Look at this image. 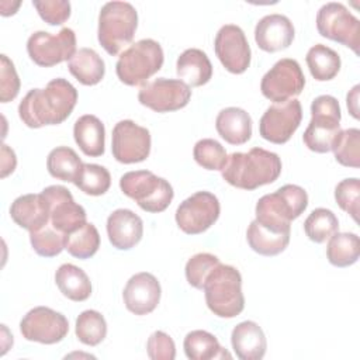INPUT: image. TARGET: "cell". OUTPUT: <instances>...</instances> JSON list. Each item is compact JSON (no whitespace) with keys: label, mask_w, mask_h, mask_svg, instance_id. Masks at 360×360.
I'll list each match as a JSON object with an SVG mask.
<instances>
[{"label":"cell","mask_w":360,"mask_h":360,"mask_svg":"<svg viewBox=\"0 0 360 360\" xmlns=\"http://www.w3.org/2000/svg\"><path fill=\"white\" fill-rule=\"evenodd\" d=\"M77 103V90L63 77L51 80L45 89H32L21 100L18 115L30 128L62 124Z\"/></svg>","instance_id":"cell-1"},{"label":"cell","mask_w":360,"mask_h":360,"mask_svg":"<svg viewBox=\"0 0 360 360\" xmlns=\"http://www.w3.org/2000/svg\"><path fill=\"white\" fill-rule=\"evenodd\" d=\"M281 173V159L277 153L263 148H252L249 152H233L228 156L221 170L222 179L242 190H255L270 184Z\"/></svg>","instance_id":"cell-2"},{"label":"cell","mask_w":360,"mask_h":360,"mask_svg":"<svg viewBox=\"0 0 360 360\" xmlns=\"http://www.w3.org/2000/svg\"><path fill=\"white\" fill-rule=\"evenodd\" d=\"M202 290L207 307L219 318H235L245 308L242 276L233 266L219 263L207 276Z\"/></svg>","instance_id":"cell-3"},{"label":"cell","mask_w":360,"mask_h":360,"mask_svg":"<svg viewBox=\"0 0 360 360\" xmlns=\"http://www.w3.org/2000/svg\"><path fill=\"white\" fill-rule=\"evenodd\" d=\"M136 27L138 13L131 3L108 1L98 14V42L107 53L117 55L134 39Z\"/></svg>","instance_id":"cell-4"},{"label":"cell","mask_w":360,"mask_h":360,"mask_svg":"<svg viewBox=\"0 0 360 360\" xmlns=\"http://www.w3.org/2000/svg\"><path fill=\"white\" fill-rule=\"evenodd\" d=\"M163 60V49L158 41L139 39L120 55L115 73L124 84L139 86L162 69Z\"/></svg>","instance_id":"cell-5"},{"label":"cell","mask_w":360,"mask_h":360,"mask_svg":"<svg viewBox=\"0 0 360 360\" xmlns=\"http://www.w3.org/2000/svg\"><path fill=\"white\" fill-rule=\"evenodd\" d=\"M340 118L339 101L329 94L318 96L311 104V121L302 135L305 146L316 153L332 150L340 132Z\"/></svg>","instance_id":"cell-6"},{"label":"cell","mask_w":360,"mask_h":360,"mask_svg":"<svg viewBox=\"0 0 360 360\" xmlns=\"http://www.w3.org/2000/svg\"><path fill=\"white\" fill-rule=\"evenodd\" d=\"M308 205L307 191L297 184H285L274 193L264 194L256 204V219L277 228H291Z\"/></svg>","instance_id":"cell-7"},{"label":"cell","mask_w":360,"mask_h":360,"mask_svg":"<svg viewBox=\"0 0 360 360\" xmlns=\"http://www.w3.org/2000/svg\"><path fill=\"white\" fill-rule=\"evenodd\" d=\"M120 188L143 211L152 214L165 211L174 197L170 183L149 170L127 172L120 179Z\"/></svg>","instance_id":"cell-8"},{"label":"cell","mask_w":360,"mask_h":360,"mask_svg":"<svg viewBox=\"0 0 360 360\" xmlns=\"http://www.w3.org/2000/svg\"><path fill=\"white\" fill-rule=\"evenodd\" d=\"M316 30L323 38L336 41L359 55L360 22L342 3L330 1L319 8Z\"/></svg>","instance_id":"cell-9"},{"label":"cell","mask_w":360,"mask_h":360,"mask_svg":"<svg viewBox=\"0 0 360 360\" xmlns=\"http://www.w3.org/2000/svg\"><path fill=\"white\" fill-rule=\"evenodd\" d=\"M27 52L34 63L51 68L70 59L76 53V34L72 28H62L56 35L37 31L27 41Z\"/></svg>","instance_id":"cell-10"},{"label":"cell","mask_w":360,"mask_h":360,"mask_svg":"<svg viewBox=\"0 0 360 360\" xmlns=\"http://www.w3.org/2000/svg\"><path fill=\"white\" fill-rule=\"evenodd\" d=\"M305 76L295 59L283 58L262 77V94L273 103H284L302 93Z\"/></svg>","instance_id":"cell-11"},{"label":"cell","mask_w":360,"mask_h":360,"mask_svg":"<svg viewBox=\"0 0 360 360\" xmlns=\"http://www.w3.org/2000/svg\"><path fill=\"white\" fill-rule=\"evenodd\" d=\"M221 205L210 191H197L176 210L177 226L187 235H198L211 228L219 218Z\"/></svg>","instance_id":"cell-12"},{"label":"cell","mask_w":360,"mask_h":360,"mask_svg":"<svg viewBox=\"0 0 360 360\" xmlns=\"http://www.w3.org/2000/svg\"><path fill=\"white\" fill-rule=\"evenodd\" d=\"M302 120V107L297 98L270 105L259 121V134L271 143H285L298 129Z\"/></svg>","instance_id":"cell-13"},{"label":"cell","mask_w":360,"mask_h":360,"mask_svg":"<svg viewBox=\"0 0 360 360\" xmlns=\"http://www.w3.org/2000/svg\"><path fill=\"white\" fill-rule=\"evenodd\" d=\"M111 152L124 165L143 162L150 153V134L131 120L118 121L112 128Z\"/></svg>","instance_id":"cell-14"},{"label":"cell","mask_w":360,"mask_h":360,"mask_svg":"<svg viewBox=\"0 0 360 360\" xmlns=\"http://www.w3.org/2000/svg\"><path fill=\"white\" fill-rule=\"evenodd\" d=\"M20 332L25 340L53 345L68 335L69 322L60 312L48 307H35L21 319Z\"/></svg>","instance_id":"cell-15"},{"label":"cell","mask_w":360,"mask_h":360,"mask_svg":"<svg viewBox=\"0 0 360 360\" xmlns=\"http://www.w3.org/2000/svg\"><path fill=\"white\" fill-rule=\"evenodd\" d=\"M191 89L179 79L159 77L143 84L138 91V100L142 105L156 112L177 111L188 104Z\"/></svg>","instance_id":"cell-16"},{"label":"cell","mask_w":360,"mask_h":360,"mask_svg":"<svg viewBox=\"0 0 360 360\" xmlns=\"http://www.w3.org/2000/svg\"><path fill=\"white\" fill-rule=\"evenodd\" d=\"M215 55L222 66L233 73H243L250 65V46L243 30L235 24H225L219 28L214 41Z\"/></svg>","instance_id":"cell-17"},{"label":"cell","mask_w":360,"mask_h":360,"mask_svg":"<svg viewBox=\"0 0 360 360\" xmlns=\"http://www.w3.org/2000/svg\"><path fill=\"white\" fill-rule=\"evenodd\" d=\"M42 195L49 205V222L63 235L76 231L86 221V211L76 204L72 193L63 186H48L42 190Z\"/></svg>","instance_id":"cell-18"},{"label":"cell","mask_w":360,"mask_h":360,"mask_svg":"<svg viewBox=\"0 0 360 360\" xmlns=\"http://www.w3.org/2000/svg\"><path fill=\"white\" fill-rule=\"evenodd\" d=\"M162 288L158 278L146 271L134 274L125 284L122 298L127 309L135 315H148L160 301Z\"/></svg>","instance_id":"cell-19"},{"label":"cell","mask_w":360,"mask_h":360,"mask_svg":"<svg viewBox=\"0 0 360 360\" xmlns=\"http://www.w3.org/2000/svg\"><path fill=\"white\" fill-rule=\"evenodd\" d=\"M294 35L292 22L283 14L264 15L255 27V41L264 52H277L288 48Z\"/></svg>","instance_id":"cell-20"},{"label":"cell","mask_w":360,"mask_h":360,"mask_svg":"<svg viewBox=\"0 0 360 360\" xmlns=\"http://www.w3.org/2000/svg\"><path fill=\"white\" fill-rule=\"evenodd\" d=\"M110 243L118 250H129L138 245L143 235V222L139 215L127 208L112 211L107 218Z\"/></svg>","instance_id":"cell-21"},{"label":"cell","mask_w":360,"mask_h":360,"mask_svg":"<svg viewBox=\"0 0 360 360\" xmlns=\"http://www.w3.org/2000/svg\"><path fill=\"white\" fill-rule=\"evenodd\" d=\"M11 219L28 232L41 229L49 222V205L42 193L17 197L10 207Z\"/></svg>","instance_id":"cell-22"},{"label":"cell","mask_w":360,"mask_h":360,"mask_svg":"<svg viewBox=\"0 0 360 360\" xmlns=\"http://www.w3.org/2000/svg\"><path fill=\"white\" fill-rule=\"evenodd\" d=\"M291 228H277L253 219L246 231V239L252 250L263 256H276L290 243Z\"/></svg>","instance_id":"cell-23"},{"label":"cell","mask_w":360,"mask_h":360,"mask_svg":"<svg viewBox=\"0 0 360 360\" xmlns=\"http://www.w3.org/2000/svg\"><path fill=\"white\" fill-rule=\"evenodd\" d=\"M231 343L236 357L240 360H260L267 349L263 329L253 321L238 323L232 329Z\"/></svg>","instance_id":"cell-24"},{"label":"cell","mask_w":360,"mask_h":360,"mask_svg":"<svg viewBox=\"0 0 360 360\" xmlns=\"http://www.w3.org/2000/svg\"><path fill=\"white\" fill-rule=\"evenodd\" d=\"M215 128L225 142L243 145L252 136V118L243 108L226 107L218 112Z\"/></svg>","instance_id":"cell-25"},{"label":"cell","mask_w":360,"mask_h":360,"mask_svg":"<svg viewBox=\"0 0 360 360\" xmlns=\"http://www.w3.org/2000/svg\"><path fill=\"white\" fill-rule=\"evenodd\" d=\"M179 80L190 89L207 84L212 77V65L207 53L197 48L186 49L180 53L176 63Z\"/></svg>","instance_id":"cell-26"},{"label":"cell","mask_w":360,"mask_h":360,"mask_svg":"<svg viewBox=\"0 0 360 360\" xmlns=\"http://www.w3.org/2000/svg\"><path fill=\"white\" fill-rule=\"evenodd\" d=\"M73 138L86 156L97 158L104 153V124L93 114H84L73 125Z\"/></svg>","instance_id":"cell-27"},{"label":"cell","mask_w":360,"mask_h":360,"mask_svg":"<svg viewBox=\"0 0 360 360\" xmlns=\"http://www.w3.org/2000/svg\"><path fill=\"white\" fill-rule=\"evenodd\" d=\"M70 75L84 86H94L101 82L105 73V65L101 56L91 48H80L69 59Z\"/></svg>","instance_id":"cell-28"},{"label":"cell","mask_w":360,"mask_h":360,"mask_svg":"<svg viewBox=\"0 0 360 360\" xmlns=\"http://www.w3.org/2000/svg\"><path fill=\"white\" fill-rule=\"evenodd\" d=\"M55 283L59 291L69 300L80 302L91 295V283L89 276L80 267L65 263L55 273Z\"/></svg>","instance_id":"cell-29"},{"label":"cell","mask_w":360,"mask_h":360,"mask_svg":"<svg viewBox=\"0 0 360 360\" xmlns=\"http://www.w3.org/2000/svg\"><path fill=\"white\" fill-rule=\"evenodd\" d=\"M184 353L190 360H212L231 359L232 356L219 345L218 339L207 330H191L183 342Z\"/></svg>","instance_id":"cell-30"},{"label":"cell","mask_w":360,"mask_h":360,"mask_svg":"<svg viewBox=\"0 0 360 360\" xmlns=\"http://www.w3.org/2000/svg\"><path fill=\"white\" fill-rule=\"evenodd\" d=\"M305 60L312 77L318 82L332 80L339 73L342 65L339 53L323 44L309 48Z\"/></svg>","instance_id":"cell-31"},{"label":"cell","mask_w":360,"mask_h":360,"mask_svg":"<svg viewBox=\"0 0 360 360\" xmlns=\"http://www.w3.org/2000/svg\"><path fill=\"white\" fill-rule=\"evenodd\" d=\"M360 255V239L353 232H336L329 238L326 256L330 264L347 267L357 262Z\"/></svg>","instance_id":"cell-32"},{"label":"cell","mask_w":360,"mask_h":360,"mask_svg":"<svg viewBox=\"0 0 360 360\" xmlns=\"http://www.w3.org/2000/svg\"><path fill=\"white\" fill-rule=\"evenodd\" d=\"M82 167L83 162L69 146H58L52 149L46 158V169L49 174L62 181L75 183Z\"/></svg>","instance_id":"cell-33"},{"label":"cell","mask_w":360,"mask_h":360,"mask_svg":"<svg viewBox=\"0 0 360 360\" xmlns=\"http://www.w3.org/2000/svg\"><path fill=\"white\" fill-rule=\"evenodd\" d=\"M100 248V233L97 228L86 222L73 232L65 235V249L77 259H89L96 255Z\"/></svg>","instance_id":"cell-34"},{"label":"cell","mask_w":360,"mask_h":360,"mask_svg":"<svg viewBox=\"0 0 360 360\" xmlns=\"http://www.w3.org/2000/svg\"><path fill=\"white\" fill-rule=\"evenodd\" d=\"M338 229V217L328 208H315L304 221L305 235L315 243L326 242Z\"/></svg>","instance_id":"cell-35"},{"label":"cell","mask_w":360,"mask_h":360,"mask_svg":"<svg viewBox=\"0 0 360 360\" xmlns=\"http://www.w3.org/2000/svg\"><path fill=\"white\" fill-rule=\"evenodd\" d=\"M75 332L83 345L97 346L107 336V322L98 311L87 309L77 316Z\"/></svg>","instance_id":"cell-36"},{"label":"cell","mask_w":360,"mask_h":360,"mask_svg":"<svg viewBox=\"0 0 360 360\" xmlns=\"http://www.w3.org/2000/svg\"><path fill=\"white\" fill-rule=\"evenodd\" d=\"M338 163L357 169L360 166V131L359 128L340 129L332 146Z\"/></svg>","instance_id":"cell-37"},{"label":"cell","mask_w":360,"mask_h":360,"mask_svg":"<svg viewBox=\"0 0 360 360\" xmlns=\"http://www.w3.org/2000/svg\"><path fill=\"white\" fill-rule=\"evenodd\" d=\"M73 184L84 194L103 195L111 186V176L104 166L96 163H83V167Z\"/></svg>","instance_id":"cell-38"},{"label":"cell","mask_w":360,"mask_h":360,"mask_svg":"<svg viewBox=\"0 0 360 360\" xmlns=\"http://www.w3.org/2000/svg\"><path fill=\"white\" fill-rule=\"evenodd\" d=\"M32 249L42 257L58 256L65 249V235L55 229L51 222L38 231L30 232Z\"/></svg>","instance_id":"cell-39"},{"label":"cell","mask_w":360,"mask_h":360,"mask_svg":"<svg viewBox=\"0 0 360 360\" xmlns=\"http://www.w3.org/2000/svg\"><path fill=\"white\" fill-rule=\"evenodd\" d=\"M194 160L207 170H222L226 163L225 148L215 139L204 138L200 139L193 149Z\"/></svg>","instance_id":"cell-40"},{"label":"cell","mask_w":360,"mask_h":360,"mask_svg":"<svg viewBox=\"0 0 360 360\" xmlns=\"http://www.w3.org/2000/svg\"><path fill=\"white\" fill-rule=\"evenodd\" d=\"M219 259L211 253H197L186 263V278L194 288L202 290L204 281L210 271L219 264Z\"/></svg>","instance_id":"cell-41"},{"label":"cell","mask_w":360,"mask_h":360,"mask_svg":"<svg viewBox=\"0 0 360 360\" xmlns=\"http://www.w3.org/2000/svg\"><path fill=\"white\" fill-rule=\"evenodd\" d=\"M335 200L338 205L357 222L360 205V180L357 177H350L338 183L335 188Z\"/></svg>","instance_id":"cell-42"},{"label":"cell","mask_w":360,"mask_h":360,"mask_svg":"<svg viewBox=\"0 0 360 360\" xmlns=\"http://www.w3.org/2000/svg\"><path fill=\"white\" fill-rule=\"evenodd\" d=\"M32 6L49 25H60L70 17V3L66 0H34Z\"/></svg>","instance_id":"cell-43"},{"label":"cell","mask_w":360,"mask_h":360,"mask_svg":"<svg viewBox=\"0 0 360 360\" xmlns=\"http://www.w3.org/2000/svg\"><path fill=\"white\" fill-rule=\"evenodd\" d=\"M1 69H0V100L1 103H8L14 100L20 91V79L15 72L14 63L7 58V55L0 56Z\"/></svg>","instance_id":"cell-44"},{"label":"cell","mask_w":360,"mask_h":360,"mask_svg":"<svg viewBox=\"0 0 360 360\" xmlns=\"http://www.w3.org/2000/svg\"><path fill=\"white\" fill-rule=\"evenodd\" d=\"M146 352L152 360H173L176 357V345L167 333L156 330L146 342Z\"/></svg>","instance_id":"cell-45"},{"label":"cell","mask_w":360,"mask_h":360,"mask_svg":"<svg viewBox=\"0 0 360 360\" xmlns=\"http://www.w3.org/2000/svg\"><path fill=\"white\" fill-rule=\"evenodd\" d=\"M17 166L15 153L7 145H1V177H7Z\"/></svg>","instance_id":"cell-46"},{"label":"cell","mask_w":360,"mask_h":360,"mask_svg":"<svg viewBox=\"0 0 360 360\" xmlns=\"http://www.w3.org/2000/svg\"><path fill=\"white\" fill-rule=\"evenodd\" d=\"M359 84H356L350 93H347V108L350 111V114L357 120L359 118V105H357V100H359Z\"/></svg>","instance_id":"cell-47"}]
</instances>
